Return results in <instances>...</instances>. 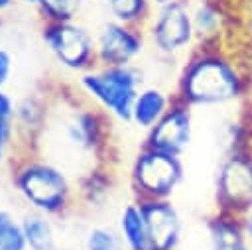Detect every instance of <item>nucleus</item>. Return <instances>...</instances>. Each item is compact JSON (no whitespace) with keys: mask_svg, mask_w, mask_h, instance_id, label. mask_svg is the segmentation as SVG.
I'll return each instance as SVG.
<instances>
[{"mask_svg":"<svg viewBox=\"0 0 252 250\" xmlns=\"http://www.w3.org/2000/svg\"><path fill=\"white\" fill-rule=\"evenodd\" d=\"M116 230L124 242L126 250H150V234L142 205L134 199L126 203L118 213Z\"/></svg>","mask_w":252,"mask_h":250,"instance_id":"dca6fc26","label":"nucleus"},{"mask_svg":"<svg viewBox=\"0 0 252 250\" xmlns=\"http://www.w3.org/2000/svg\"><path fill=\"white\" fill-rule=\"evenodd\" d=\"M175 96L173 93L165 91L159 85H144L134 100L132 106V120L130 124H134L136 128L148 132L173 104Z\"/></svg>","mask_w":252,"mask_h":250,"instance_id":"ddd939ff","label":"nucleus"},{"mask_svg":"<svg viewBox=\"0 0 252 250\" xmlns=\"http://www.w3.org/2000/svg\"><path fill=\"white\" fill-rule=\"evenodd\" d=\"M16 112L0 110V167L6 165L16 148Z\"/></svg>","mask_w":252,"mask_h":250,"instance_id":"5701e85b","label":"nucleus"},{"mask_svg":"<svg viewBox=\"0 0 252 250\" xmlns=\"http://www.w3.org/2000/svg\"><path fill=\"white\" fill-rule=\"evenodd\" d=\"M215 205L234 217L252 213V148L226 150L215 177Z\"/></svg>","mask_w":252,"mask_h":250,"instance_id":"423d86ee","label":"nucleus"},{"mask_svg":"<svg viewBox=\"0 0 252 250\" xmlns=\"http://www.w3.org/2000/svg\"><path fill=\"white\" fill-rule=\"evenodd\" d=\"M252 91L248 67L220 45H197L179 71L173 96L189 108L224 106L246 98Z\"/></svg>","mask_w":252,"mask_h":250,"instance_id":"f257e3e1","label":"nucleus"},{"mask_svg":"<svg viewBox=\"0 0 252 250\" xmlns=\"http://www.w3.org/2000/svg\"><path fill=\"white\" fill-rule=\"evenodd\" d=\"M171 2H175V0H150V4L154 8H159V6H165V4H171Z\"/></svg>","mask_w":252,"mask_h":250,"instance_id":"a878e982","label":"nucleus"},{"mask_svg":"<svg viewBox=\"0 0 252 250\" xmlns=\"http://www.w3.org/2000/svg\"><path fill=\"white\" fill-rule=\"evenodd\" d=\"M63 138L79 154L94 156L98 163L110 146V116L94 104H83L71 110L63 120Z\"/></svg>","mask_w":252,"mask_h":250,"instance_id":"6e6552de","label":"nucleus"},{"mask_svg":"<svg viewBox=\"0 0 252 250\" xmlns=\"http://www.w3.org/2000/svg\"><path fill=\"white\" fill-rule=\"evenodd\" d=\"M0 250H28L22 219L0 207Z\"/></svg>","mask_w":252,"mask_h":250,"instance_id":"aec40b11","label":"nucleus"},{"mask_svg":"<svg viewBox=\"0 0 252 250\" xmlns=\"http://www.w3.org/2000/svg\"><path fill=\"white\" fill-rule=\"evenodd\" d=\"M12 4H14V0H0V12L12 8Z\"/></svg>","mask_w":252,"mask_h":250,"instance_id":"bb28decb","label":"nucleus"},{"mask_svg":"<svg viewBox=\"0 0 252 250\" xmlns=\"http://www.w3.org/2000/svg\"><path fill=\"white\" fill-rule=\"evenodd\" d=\"M240 219V226H242V230L246 232V236L252 240V213H246V215H242V217H238Z\"/></svg>","mask_w":252,"mask_h":250,"instance_id":"393cba45","label":"nucleus"},{"mask_svg":"<svg viewBox=\"0 0 252 250\" xmlns=\"http://www.w3.org/2000/svg\"><path fill=\"white\" fill-rule=\"evenodd\" d=\"M112 191V173L106 163L91 165L77 183V197L87 207H102Z\"/></svg>","mask_w":252,"mask_h":250,"instance_id":"f3484780","label":"nucleus"},{"mask_svg":"<svg viewBox=\"0 0 252 250\" xmlns=\"http://www.w3.org/2000/svg\"><path fill=\"white\" fill-rule=\"evenodd\" d=\"M0 14H2V12H0ZM0 26H2V16H0Z\"/></svg>","mask_w":252,"mask_h":250,"instance_id":"c756f323","label":"nucleus"},{"mask_svg":"<svg viewBox=\"0 0 252 250\" xmlns=\"http://www.w3.org/2000/svg\"><path fill=\"white\" fill-rule=\"evenodd\" d=\"M211 250H252L250 238L240 226V219L228 213L215 211L207 219Z\"/></svg>","mask_w":252,"mask_h":250,"instance_id":"4468645a","label":"nucleus"},{"mask_svg":"<svg viewBox=\"0 0 252 250\" xmlns=\"http://www.w3.org/2000/svg\"><path fill=\"white\" fill-rule=\"evenodd\" d=\"M185 177L181 156L142 146L130 165V189L136 201L171 199Z\"/></svg>","mask_w":252,"mask_h":250,"instance_id":"20e7f679","label":"nucleus"},{"mask_svg":"<svg viewBox=\"0 0 252 250\" xmlns=\"http://www.w3.org/2000/svg\"><path fill=\"white\" fill-rule=\"evenodd\" d=\"M106 10L114 22L144 28L152 16L154 6L150 0H104Z\"/></svg>","mask_w":252,"mask_h":250,"instance_id":"6ab92c4d","label":"nucleus"},{"mask_svg":"<svg viewBox=\"0 0 252 250\" xmlns=\"http://www.w3.org/2000/svg\"><path fill=\"white\" fill-rule=\"evenodd\" d=\"M77 87L91 104L100 108L112 120L130 124L132 106L140 89L144 87V77L136 65H96L79 75Z\"/></svg>","mask_w":252,"mask_h":250,"instance_id":"7ed1b4c3","label":"nucleus"},{"mask_svg":"<svg viewBox=\"0 0 252 250\" xmlns=\"http://www.w3.org/2000/svg\"><path fill=\"white\" fill-rule=\"evenodd\" d=\"M142 205L148 234H150V250H177L181 242V215L171 199H154V201H138Z\"/></svg>","mask_w":252,"mask_h":250,"instance_id":"9b49d317","label":"nucleus"},{"mask_svg":"<svg viewBox=\"0 0 252 250\" xmlns=\"http://www.w3.org/2000/svg\"><path fill=\"white\" fill-rule=\"evenodd\" d=\"M12 185L30 211L49 217L65 215L77 197L69 175L53 161L33 154L16 159L12 167Z\"/></svg>","mask_w":252,"mask_h":250,"instance_id":"f03ea898","label":"nucleus"},{"mask_svg":"<svg viewBox=\"0 0 252 250\" xmlns=\"http://www.w3.org/2000/svg\"><path fill=\"white\" fill-rule=\"evenodd\" d=\"M83 246H85V250H126L118 230L104 226V224L91 226L85 232Z\"/></svg>","mask_w":252,"mask_h":250,"instance_id":"4be33fe9","label":"nucleus"},{"mask_svg":"<svg viewBox=\"0 0 252 250\" xmlns=\"http://www.w3.org/2000/svg\"><path fill=\"white\" fill-rule=\"evenodd\" d=\"M248 71H250V75H252V47H250V51H248Z\"/></svg>","mask_w":252,"mask_h":250,"instance_id":"cd10ccee","label":"nucleus"},{"mask_svg":"<svg viewBox=\"0 0 252 250\" xmlns=\"http://www.w3.org/2000/svg\"><path fill=\"white\" fill-rule=\"evenodd\" d=\"M193 142V108L173 100L169 110L146 132V148L167 152L173 156H183Z\"/></svg>","mask_w":252,"mask_h":250,"instance_id":"9d476101","label":"nucleus"},{"mask_svg":"<svg viewBox=\"0 0 252 250\" xmlns=\"http://www.w3.org/2000/svg\"><path fill=\"white\" fill-rule=\"evenodd\" d=\"M12 73H14V55L0 47V87H6L12 79Z\"/></svg>","mask_w":252,"mask_h":250,"instance_id":"b1692460","label":"nucleus"},{"mask_svg":"<svg viewBox=\"0 0 252 250\" xmlns=\"http://www.w3.org/2000/svg\"><path fill=\"white\" fill-rule=\"evenodd\" d=\"M22 228L28 250H55V226L53 217L28 211L22 217Z\"/></svg>","mask_w":252,"mask_h":250,"instance_id":"a211bd4d","label":"nucleus"},{"mask_svg":"<svg viewBox=\"0 0 252 250\" xmlns=\"http://www.w3.org/2000/svg\"><path fill=\"white\" fill-rule=\"evenodd\" d=\"M41 39L63 69L81 75L96 67V43L85 26L77 22H45Z\"/></svg>","mask_w":252,"mask_h":250,"instance_id":"0eeeda50","label":"nucleus"},{"mask_svg":"<svg viewBox=\"0 0 252 250\" xmlns=\"http://www.w3.org/2000/svg\"><path fill=\"white\" fill-rule=\"evenodd\" d=\"M226 12L219 0H201L193 6L197 45H220L226 28Z\"/></svg>","mask_w":252,"mask_h":250,"instance_id":"2eb2a0df","label":"nucleus"},{"mask_svg":"<svg viewBox=\"0 0 252 250\" xmlns=\"http://www.w3.org/2000/svg\"><path fill=\"white\" fill-rule=\"evenodd\" d=\"M85 0H37V8L45 22H75Z\"/></svg>","mask_w":252,"mask_h":250,"instance_id":"412c9836","label":"nucleus"},{"mask_svg":"<svg viewBox=\"0 0 252 250\" xmlns=\"http://www.w3.org/2000/svg\"><path fill=\"white\" fill-rule=\"evenodd\" d=\"M148 43L161 57L189 55L197 47V33L193 26V6L189 0H175L171 4L154 8L144 26Z\"/></svg>","mask_w":252,"mask_h":250,"instance_id":"39448f33","label":"nucleus"},{"mask_svg":"<svg viewBox=\"0 0 252 250\" xmlns=\"http://www.w3.org/2000/svg\"><path fill=\"white\" fill-rule=\"evenodd\" d=\"M16 148H20L26 142V156L33 152L35 142L43 134L47 126V104L32 94L16 102Z\"/></svg>","mask_w":252,"mask_h":250,"instance_id":"f8f14e48","label":"nucleus"},{"mask_svg":"<svg viewBox=\"0 0 252 250\" xmlns=\"http://www.w3.org/2000/svg\"><path fill=\"white\" fill-rule=\"evenodd\" d=\"M24 4H28V6H37V0H22Z\"/></svg>","mask_w":252,"mask_h":250,"instance_id":"c85d7f7f","label":"nucleus"},{"mask_svg":"<svg viewBox=\"0 0 252 250\" xmlns=\"http://www.w3.org/2000/svg\"><path fill=\"white\" fill-rule=\"evenodd\" d=\"M94 43H96V65L124 67V65H136L138 57L144 53L148 37L144 28L110 20L100 28L98 35L94 37Z\"/></svg>","mask_w":252,"mask_h":250,"instance_id":"1a4fd4ad","label":"nucleus"}]
</instances>
